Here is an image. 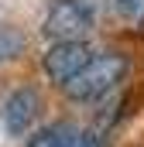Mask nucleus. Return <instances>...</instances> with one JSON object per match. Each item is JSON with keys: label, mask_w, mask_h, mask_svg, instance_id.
<instances>
[{"label": "nucleus", "mask_w": 144, "mask_h": 147, "mask_svg": "<svg viewBox=\"0 0 144 147\" xmlns=\"http://www.w3.org/2000/svg\"><path fill=\"white\" fill-rule=\"evenodd\" d=\"M127 75H130V58L124 51H100L86 62V69L75 79L62 86V92L72 103H100L124 86Z\"/></svg>", "instance_id": "obj_1"}, {"label": "nucleus", "mask_w": 144, "mask_h": 147, "mask_svg": "<svg viewBox=\"0 0 144 147\" xmlns=\"http://www.w3.org/2000/svg\"><path fill=\"white\" fill-rule=\"evenodd\" d=\"M93 31V10L82 0H52L41 21V34L48 41H86Z\"/></svg>", "instance_id": "obj_2"}, {"label": "nucleus", "mask_w": 144, "mask_h": 147, "mask_svg": "<svg viewBox=\"0 0 144 147\" xmlns=\"http://www.w3.org/2000/svg\"><path fill=\"white\" fill-rule=\"evenodd\" d=\"M89 58H93V48L86 41H52V48L41 58V69H45V75H48L52 86L62 89L69 79H75L86 69Z\"/></svg>", "instance_id": "obj_3"}, {"label": "nucleus", "mask_w": 144, "mask_h": 147, "mask_svg": "<svg viewBox=\"0 0 144 147\" xmlns=\"http://www.w3.org/2000/svg\"><path fill=\"white\" fill-rule=\"evenodd\" d=\"M41 106H45V103H41V92H38L35 86L14 89V96H10L7 106H3V130H7L10 137H24V134L35 127Z\"/></svg>", "instance_id": "obj_4"}, {"label": "nucleus", "mask_w": 144, "mask_h": 147, "mask_svg": "<svg viewBox=\"0 0 144 147\" xmlns=\"http://www.w3.org/2000/svg\"><path fill=\"white\" fill-rule=\"evenodd\" d=\"M75 134H79V127H72L69 120H55V123L41 127L38 134H31L24 147H72Z\"/></svg>", "instance_id": "obj_5"}, {"label": "nucleus", "mask_w": 144, "mask_h": 147, "mask_svg": "<svg viewBox=\"0 0 144 147\" xmlns=\"http://www.w3.org/2000/svg\"><path fill=\"white\" fill-rule=\"evenodd\" d=\"M24 48H28V41H24V34H21L17 28L0 24V62H14V58H21Z\"/></svg>", "instance_id": "obj_6"}, {"label": "nucleus", "mask_w": 144, "mask_h": 147, "mask_svg": "<svg viewBox=\"0 0 144 147\" xmlns=\"http://www.w3.org/2000/svg\"><path fill=\"white\" fill-rule=\"evenodd\" d=\"M72 147H107V130L100 127H89V130H79Z\"/></svg>", "instance_id": "obj_7"}, {"label": "nucleus", "mask_w": 144, "mask_h": 147, "mask_svg": "<svg viewBox=\"0 0 144 147\" xmlns=\"http://www.w3.org/2000/svg\"><path fill=\"white\" fill-rule=\"evenodd\" d=\"M117 10L127 21H134L137 28H144V0H117Z\"/></svg>", "instance_id": "obj_8"}]
</instances>
